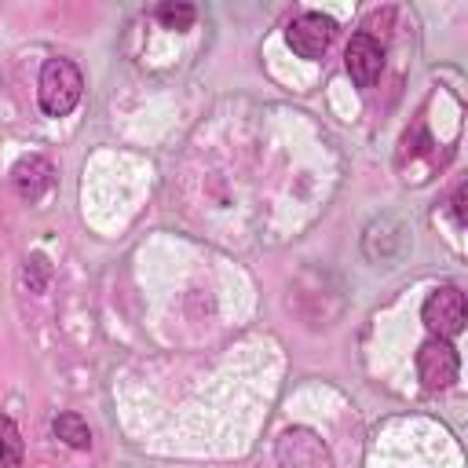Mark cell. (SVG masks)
I'll return each mask as SVG.
<instances>
[{
    "label": "cell",
    "instance_id": "1",
    "mask_svg": "<svg viewBox=\"0 0 468 468\" xmlns=\"http://www.w3.org/2000/svg\"><path fill=\"white\" fill-rule=\"evenodd\" d=\"M84 96V77L70 59H48L40 66L37 81V103L48 117H66Z\"/></svg>",
    "mask_w": 468,
    "mask_h": 468
},
{
    "label": "cell",
    "instance_id": "2",
    "mask_svg": "<svg viewBox=\"0 0 468 468\" xmlns=\"http://www.w3.org/2000/svg\"><path fill=\"white\" fill-rule=\"evenodd\" d=\"M274 461L278 468H334V454L322 443L315 429L293 425L274 439Z\"/></svg>",
    "mask_w": 468,
    "mask_h": 468
},
{
    "label": "cell",
    "instance_id": "3",
    "mask_svg": "<svg viewBox=\"0 0 468 468\" xmlns=\"http://www.w3.org/2000/svg\"><path fill=\"white\" fill-rule=\"evenodd\" d=\"M420 318H425L429 334L454 341L457 334H464V322H468V304L464 293L457 286H439L436 293H429L425 308H420Z\"/></svg>",
    "mask_w": 468,
    "mask_h": 468
},
{
    "label": "cell",
    "instance_id": "4",
    "mask_svg": "<svg viewBox=\"0 0 468 468\" xmlns=\"http://www.w3.org/2000/svg\"><path fill=\"white\" fill-rule=\"evenodd\" d=\"M461 373V359H457V348L443 337H432L417 348V377L429 392H443L457 381Z\"/></svg>",
    "mask_w": 468,
    "mask_h": 468
},
{
    "label": "cell",
    "instance_id": "5",
    "mask_svg": "<svg viewBox=\"0 0 468 468\" xmlns=\"http://www.w3.org/2000/svg\"><path fill=\"white\" fill-rule=\"evenodd\" d=\"M337 37V22L334 19H325L318 12H304L290 22L286 30V40H290V48L300 56V59H322L325 52H330V44Z\"/></svg>",
    "mask_w": 468,
    "mask_h": 468
},
{
    "label": "cell",
    "instance_id": "6",
    "mask_svg": "<svg viewBox=\"0 0 468 468\" xmlns=\"http://www.w3.org/2000/svg\"><path fill=\"white\" fill-rule=\"evenodd\" d=\"M344 66L359 88H373L385 70V48L369 33H355L344 48Z\"/></svg>",
    "mask_w": 468,
    "mask_h": 468
},
{
    "label": "cell",
    "instance_id": "7",
    "mask_svg": "<svg viewBox=\"0 0 468 468\" xmlns=\"http://www.w3.org/2000/svg\"><path fill=\"white\" fill-rule=\"evenodd\" d=\"M12 183H15V191L22 202H40L44 195L52 191V183H56V169L48 158H40V154H26L15 161L12 169Z\"/></svg>",
    "mask_w": 468,
    "mask_h": 468
},
{
    "label": "cell",
    "instance_id": "8",
    "mask_svg": "<svg viewBox=\"0 0 468 468\" xmlns=\"http://www.w3.org/2000/svg\"><path fill=\"white\" fill-rule=\"evenodd\" d=\"M22 432L19 425L8 417V413H0V468H22Z\"/></svg>",
    "mask_w": 468,
    "mask_h": 468
},
{
    "label": "cell",
    "instance_id": "9",
    "mask_svg": "<svg viewBox=\"0 0 468 468\" xmlns=\"http://www.w3.org/2000/svg\"><path fill=\"white\" fill-rule=\"evenodd\" d=\"M52 432L70 446V450H88L91 446V432L84 425V417L81 413H59L52 420Z\"/></svg>",
    "mask_w": 468,
    "mask_h": 468
},
{
    "label": "cell",
    "instance_id": "10",
    "mask_svg": "<svg viewBox=\"0 0 468 468\" xmlns=\"http://www.w3.org/2000/svg\"><path fill=\"white\" fill-rule=\"evenodd\" d=\"M195 19H198L195 4H183V0H165V4H158V22H161L165 30L186 33V30L195 26Z\"/></svg>",
    "mask_w": 468,
    "mask_h": 468
},
{
    "label": "cell",
    "instance_id": "11",
    "mask_svg": "<svg viewBox=\"0 0 468 468\" xmlns=\"http://www.w3.org/2000/svg\"><path fill=\"white\" fill-rule=\"evenodd\" d=\"M464 195H468V186L461 183V186H457V195H454V216H457L461 227H464V220H468V216H464Z\"/></svg>",
    "mask_w": 468,
    "mask_h": 468
}]
</instances>
